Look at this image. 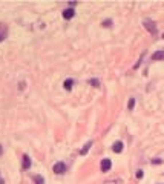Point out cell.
<instances>
[{
    "label": "cell",
    "mask_w": 164,
    "mask_h": 184,
    "mask_svg": "<svg viewBox=\"0 0 164 184\" xmlns=\"http://www.w3.org/2000/svg\"><path fill=\"white\" fill-rule=\"evenodd\" d=\"M110 166H112V163H110L109 158H104L103 161H101V170H103V172H108V170L110 169Z\"/></svg>",
    "instance_id": "1"
},
{
    "label": "cell",
    "mask_w": 164,
    "mask_h": 184,
    "mask_svg": "<svg viewBox=\"0 0 164 184\" xmlns=\"http://www.w3.org/2000/svg\"><path fill=\"white\" fill-rule=\"evenodd\" d=\"M65 170H66V166L63 164V163H57L55 166H54V172L55 173H65Z\"/></svg>",
    "instance_id": "2"
},
{
    "label": "cell",
    "mask_w": 164,
    "mask_h": 184,
    "mask_svg": "<svg viewBox=\"0 0 164 184\" xmlns=\"http://www.w3.org/2000/svg\"><path fill=\"white\" fill-rule=\"evenodd\" d=\"M74 14H75V11H74V9H71V8H68V9H65V11H63V17H65L66 20L72 19Z\"/></svg>",
    "instance_id": "3"
},
{
    "label": "cell",
    "mask_w": 164,
    "mask_h": 184,
    "mask_svg": "<svg viewBox=\"0 0 164 184\" xmlns=\"http://www.w3.org/2000/svg\"><path fill=\"white\" fill-rule=\"evenodd\" d=\"M144 26H146V28H147V29H149L152 34H155V32H157V28H155V25H153L150 20H146V22H144Z\"/></svg>",
    "instance_id": "4"
},
{
    "label": "cell",
    "mask_w": 164,
    "mask_h": 184,
    "mask_svg": "<svg viewBox=\"0 0 164 184\" xmlns=\"http://www.w3.org/2000/svg\"><path fill=\"white\" fill-rule=\"evenodd\" d=\"M112 150L115 152V154H120V152L123 150V143H121V141H117V143H114V146H112Z\"/></svg>",
    "instance_id": "5"
},
{
    "label": "cell",
    "mask_w": 164,
    "mask_h": 184,
    "mask_svg": "<svg viewBox=\"0 0 164 184\" xmlns=\"http://www.w3.org/2000/svg\"><path fill=\"white\" fill-rule=\"evenodd\" d=\"M22 164H23V169H29V167H31V160H29L28 155L23 156V161H22Z\"/></svg>",
    "instance_id": "6"
},
{
    "label": "cell",
    "mask_w": 164,
    "mask_h": 184,
    "mask_svg": "<svg viewBox=\"0 0 164 184\" xmlns=\"http://www.w3.org/2000/svg\"><path fill=\"white\" fill-rule=\"evenodd\" d=\"M152 58H153V60H163V58H164V49H163V51H157L152 55Z\"/></svg>",
    "instance_id": "7"
},
{
    "label": "cell",
    "mask_w": 164,
    "mask_h": 184,
    "mask_svg": "<svg viewBox=\"0 0 164 184\" xmlns=\"http://www.w3.org/2000/svg\"><path fill=\"white\" fill-rule=\"evenodd\" d=\"M6 32H8V29H6V26H3V25H0V42H2L3 38L6 37Z\"/></svg>",
    "instance_id": "8"
},
{
    "label": "cell",
    "mask_w": 164,
    "mask_h": 184,
    "mask_svg": "<svg viewBox=\"0 0 164 184\" xmlns=\"http://www.w3.org/2000/svg\"><path fill=\"white\" fill-rule=\"evenodd\" d=\"M92 146V141H89V143H87V144L85 146V147H83V149L81 150H80V154H81V155H86L87 154V150H89V147Z\"/></svg>",
    "instance_id": "9"
},
{
    "label": "cell",
    "mask_w": 164,
    "mask_h": 184,
    "mask_svg": "<svg viewBox=\"0 0 164 184\" xmlns=\"http://www.w3.org/2000/svg\"><path fill=\"white\" fill-rule=\"evenodd\" d=\"M72 84H74V82H72V78H68L65 82V88L68 89V91H71V89H72Z\"/></svg>",
    "instance_id": "10"
},
{
    "label": "cell",
    "mask_w": 164,
    "mask_h": 184,
    "mask_svg": "<svg viewBox=\"0 0 164 184\" xmlns=\"http://www.w3.org/2000/svg\"><path fill=\"white\" fill-rule=\"evenodd\" d=\"M35 184H45V179H43V177L37 175V177H35Z\"/></svg>",
    "instance_id": "11"
},
{
    "label": "cell",
    "mask_w": 164,
    "mask_h": 184,
    "mask_svg": "<svg viewBox=\"0 0 164 184\" xmlns=\"http://www.w3.org/2000/svg\"><path fill=\"white\" fill-rule=\"evenodd\" d=\"M134 106H135V98H130V100H129V104H127V107H129V109L132 111V109H134Z\"/></svg>",
    "instance_id": "12"
},
{
    "label": "cell",
    "mask_w": 164,
    "mask_h": 184,
    "mask_svg": "<svg viewBox=\"0 0 164 184\" xmlns=\"http://www.w3.org/2000/svg\"><path fill=\"white\" fill-rule=\"evenodd\" d=\"M89 83L92 84V86H95V88H98V84H100V83H98V80H95V78H94V80H91Z\"/></svg>",
    "instance_id": "13"
},
{
    "label": "cell",
    "mask_w": 164,
    "mask_h": 184,
    "mask_svg": "<svg viewBox=\"0 0 164 184\" xmlns=\"http://www.w3.org/2000/svg\"><path fill=\"white\" fill-rule=\"evenodd\" d=\"M153 164H161V160H159V158H155V160H153Z\"/></svg>",
    "instance_id": "14"
},
{
    "label": "cell",
    "mask_w": 164,
    "mask_h": 184,
    "mask_svg": "<svg viewBox=\"0 0 164 184\" xmlns=\"http://www.w3.org/2000/svg\"><path fill=\"white\" fill-rule=\"evenodd\" d=\"M136 177H138V178L143 177V170H138V172H136Z\"/></svg>",
    "instance_id": "15"
},
{
    "label": "cell",
    "mask_w": 164,
    "mask_h": 184,
    "mask_svg": "<svg viewBox=\"0 0 164 184\" xmlns=\"http://www.w3.org/2000/svg\"><path fill=\"white\" fill-rule=\"evenodd\" d=\"M110 23H112L110 20H106V22H104V26H110Z\"/></svg>",
    "instance_id": "16"
},
{
    "label": "cell",
    "mask_w": 164,
    "mask_h": 184,
    "mask_svg": "<svg viewBox=\"0 0 164 184\" xmlns=\"http://www.w3.org/2000/svg\"><path fill=\"white\" fill-rule=\"evenodd\" d=\"M2 152H3V149H2V146H0V155H2Z\"/></svg>",
    "instance_id": "17"
},
{
    "label": "cell",
    "mask_w": 164,
    "mask_h": 184,
    "mask_svg": "<svg viewBox=\"0 0 164 184\" xmlns=\"http://www.w3.org/2000/svg\"><path fill=\"white\" fill-rule=\"evenodd\" d=\"M0 184H3V179L2 178H0Z\"/></svg>",
    "instance_id": "18"
},
{
    "label": "cell",
    "mask_w": 164,
    "mask_h": 184,
    "mask_svg": "<svg viewBox=\"0 0 164 184\" xmlns=\"http://www.w3.org/2000/svg\"><path fill=\"white\" fill-rule=\"evenodd\" d=\"M163 38H164V34H163Z\"/></svg>",
    "instance_id": "19"
}]
</instances>
